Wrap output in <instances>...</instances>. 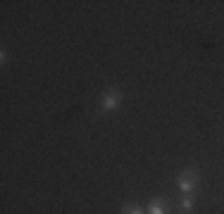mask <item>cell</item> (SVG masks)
Segmentation results:
<instances>
[{"label":"cell","mask_w":224,"mask_h":214,"mask_svg":"<svg viewBox=\"0 0 224 214\" xmlns=\"http://www.w3.org/2000/svg\"><path fill=\"white\" fill-rule=\"evenodd\" d=\"M105 107H114V95H105Z\"/></svg>","instance_id":"obj_1"},{"label":"cell","mask_w":224,"mask_h":214,"mask_svg":"<svg viewBox=\"0 0 224 214\" xmlns=\"http://www.w3.org/2000/svg\"><path fill=\"white\" fill-rule=\"evenodd\" d=\"M131 214H141V212H138V209H136V212H131Z\"/></svg>","instance_id":"obj_3"},{"label":"cell","mask_w":224,"mask_h":214,"mask_svg":"<svg viewBox=\"0 0 224 214\" xmlns=\"http://www.w3.org/2000/svg\"><path fill=\"white\" fill-rule=\"evenodd\" d=\"M153 214H162V209L160 207H153Z\"/></svg>","instance_id":"obj_2"}]
</instances>
